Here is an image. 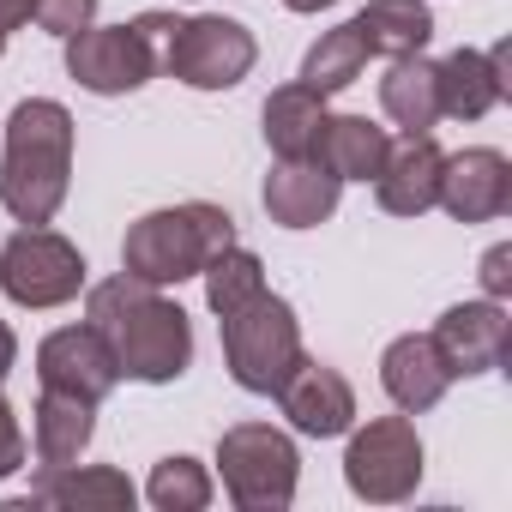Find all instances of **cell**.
<instances>
[{
	"label": "cell",
	"mask_w": 512,
	"mask_h": 512,
	"mask_svg": "<svg viewBox=\"0 0 512 512\" xmlns=\"http://www.w3.org/2000/svg\"><path fill=\"white\" fill-rule=\"evenodd\" d=\"M85 326L109 344L121 380L139 386H175L193 368V326L181 302H169L145 278H103L85 290Z\"/></svg>",
	"instance_id": "6da1fadb"
},
{
	"label": "cell",
	"mask_w": 512,
	"mask_h": 512,
	"mask_svg": "<svg viewBox=\"0 0 512 512\" xmlns=\"http://www.w3.org/2000/svg\"><path fill=\"white\" fill-rule=\"evenodd\" d=\"M73 187V115L55 97H25L7 115L0 151V205L19 223H49Z\"/></svg>",
	"instance_id": "7a4b0ae2"
},
{
	"label": "cell",
	"mask_w": 512,
	"mask_h": 512,
	"mask_svg": "<svg viewBox=\"0 0 512 512\" xmlns=\"http://www.w3.org/2000/svg\"><path fill=\"white\" fill-rule=\"evenodd\" d=\"M235 241V217L211 199H187V205H163V211H145L127 241H121V266L127 278H145L157 290L169 284H187L205 272L211 253H223Z\"/></svg>",
	"instance_id": "3957f363"
},
{
	"label": "cell",
	"mask_w": 512,
	"mask_h": 512,
	"mask_svg": "<svg viewBox=\"0 0 512 512\" xmlns=\"http://www.w3.org/2000/svg\"><path fill=\"white\" fill-rule=\"evenodd\" d=\"M151 49H157V67L169 79H181L187 91H229L253 73L260 61V43H253L247 25L235 19H217V13H199V19H175V13H139L133 19Z\"/></svg>",
	"instance_id": "277c9868"
},
{
	"label": "cell",
	"mask_w": 512,
	"mask_h": 512,
	"mask_svg": "<svg viewBox=\"0 0 512 512\" xmlns=\"http://www.w3.org/2000/svg\"><path fill=\"white\" fill-rule=\"evenodd\" d=\"M223 326V362H229V380L253 398H272L296 362H302V326H296V308L272 290H260L253 302H241L235 314L217 320Z\"/></svg>",
	"instance_id": "5b68a950"
},
{
	"label": "cell",
	"mask_w": 512,
	"mask_h": 512,
	"mask_svg": "<svg viewBox=\"0 0 512 512\" xmlns=\"http://www.w3.org/2000/svg\"><path fill=\"white\" fill-rule=\"evenodd\" d=\"M217 476L241 512H284L302 482V452L272 422H235L217 440Z\"/></svg>",
	"instance_id": "8992f818"
},
{
	"label": "cell",
	"mask_w": 512,
	"mask_h": 512,
	"mask_svg": "<svg viewBox=\"0 0 512 512\" xmlns=\"http://www.w3.org/2000/svg\"><path fill=\"white\" fill-rule=\"evenodd\" d=\"M0 290L19 308H67L85 290V253L55 229L25 223L0 247Z\"/></svg>",
	"instance_id": "52a82bcc"
},
{
	"label": "cell",
	"mask_w": 512,
	"mask_h": 512,
	"mask_svg": "<svg viewBox=\"0 0 512 512\" xmlns=\"http://www.w3.org/2000/svg\"><path fill=\"white\" fill-rule=\"evenodd\" d=\"M344 482L356 500H374V506H392V500H410L416 482H422V434L410 416H374L368 428L350 434V452H344Z\"/></svg>",
	"instance_id": "ba28073f"
},
{
	"label": "cell",
	"mask_w": 512,
	"mask_h": 512,
	"mask_svg": "<svg viewBox=\"0 0 512 512\" xmlns=\"http://www.w3.org/2000/svg\"><path fill=\"white\" fill-rule=\"evenodd\" d=\"M67 73L91 97H127L151 85L157 49L139 25H85L79 37H67Z\"/></svg>",
	"instance_id": "9c48e42d"
},
{
	"label": "cell",
	"mask_w": 512,
	"mask_h": 512,
	"mask_svg": "<svg viewBox=\"0 0 512 512\" xmlns=\"http://www.w3.org/2000/svg\"><path fill=\"white\" fill-rule=\"evenodd\" d=\"M37 380L49 392H73V398H91L103 404L115 386H121V368L109 356V344L91 332V326H61L37 344Z\"/></svg>",
	"instance_id": "30bf717a"
},
{
	"label": "cell",
	"mask_w": 512,
	"mask_h": 512,
	"mask_svg": "<svg viewBox=\"0 0 512 512\" xmlns=\"http://www.w3.org/2000/svg\"><path fill=\"white\" fill-rule=\"evenodd\" d=\"M434 205H446L458 223H494V217H506V205H512V163H506V151L470 145V151L446 157Z\"/></svg>",
	"instance_id": "8fae6325"
},
{
	"label": "cell",
	"mask_w": 512,
	"mask_h": 512,
	"mask_svg": "<svg viewBox=\"0 0 512 512\" xmlns=\"http://www.w3.org/2000/svg\"><path fill=\"white\" fill-rule=\"evenodd\" d=\"M272 398L284 404L290 428L308 434V440H338V434L356 428V392H350V380H344L338 368H326V362H308V356H302L296 374H290Z\"/></svg>",
	"instance_id": "7c38bea8"
},
{
	"label": "cell",
	"mask_w": 512,
	"mask_h": 512,
	"mask_svg": "<svg viewBox=\"0 0 512 512\" xmlns=\"http://www.w3.org/2000/svg\"><path fill=\"white\" fill-rule=\"evenodd\" d=\"M446 374L452 380H476V374H494L500 356H506V308L500 302H458L440 314V326L428 332Z\"/></svg>",
	"instance_id": "4fadbf2b"
},
{
	"label": "cell",
	"mask_w": 512,
	"mask_h": 512,
	"mask_svg": "<svg viewBox=\"0 0 512 512\" xmlns=\"http://www.w3.org/2000/svg\"><path fill=\"white\" fill-rule=\"evenodd\" d=\"M434 91H440V115L452 121H482L506 103L512 79H506V43L494 49H458L446 61H434Z\"/></svg>",
	"instance_id": "5bb4252c"
},
{
	"label": "cell",
	"mask_w": 512,
	"mask_h": 512,
	"mask_svg": "<svg viewBox=\"0 0 512 512\" xmlns=\"http://www.w3.org/2000/svg\"><path fill=\"white\" fill-rule=\"evenodd\" d=\"M440 163H446V151L434 145V133H404V139L386 151L380 175H374L380 211H392V217H422V211H434V199H440Z\"/></svg>",
	"instance_id": "9a60e30c"
},
{
	"label": "cell",
	"mask_w": 512,
	"mask_h": 512,
	"mask_svg": "<svg viewBox=\"0 0 512 512\" xmlns=\"http://www.w3.org/2000/svg\"><path fill=\"white\" fill-rule=\"evenodd\" d=\"M338 193H344V181L314 157H278V169L260 187L272 223H284V229H320L338 211Z\"/></svg>",
	"instance_id": "2e32d148"
},
{
	"label": "cell",
	"mask_w": 512,
	"mask_h": 512,
	"mask_svg": "<svg viewBox=\"0 0 512 512\" xmlns=\"http://www.w3.org/2000/svg\"><path fill=\"white\" fill-rule=\"evenodd\" d=\"M380 386H386V398H392L404 416H422V410H434V404L446 398L452 374H446L434 338L404 332V338H392L386 356H380Z\"/></svg>",
	"instance_id": "e0dca14e"
},
{
	"label": "cell",
	"mask_w": 512,
	"mask_h": 512,
	"mask_svg": "<svg viewBox=\"0 0 512 512\" xmlns=\"http://www.w3.org/2000/svg\"><path fill=\"white\" fill-rule=\"evenodd\" d=\"M133 500H139V488L115 464H55L25 494V506H103V512H121Z\"/></svg>",
	"instance_id": "ac0fdd59"
},
{
	"label": "cell",
	"mask_w": 512,
	"mask_h": 512,
	"mask_svg": "<svg viewBox=\"0 0 512 512\" xmlns=\"http://www.w3.org/2000/svg\"><path fill=\"white\" fill-rule=\"evenodd\" d=\"M386 151H392V133L374 127L368 115H326V127H320V139H314L308 157L326 163L338 181H374L380 163H386Z\"/></svg>",
	"instance_id": "d6986e66"
},
{
	"label": "cell",
	"mask_w": 512,
	"mask_h": 512,
	"mask_svg": "<svg viewBox=\"0 0 512 512\" xmlns=\"http://www.w3.org/2000/svg\"><path fill=\"white\" fill-rule=\"evenodd\" d=\"M91 434H97V404L43 386V398H37V422H31L37 464H43V470H55V464H79L85 446H91Z\"/></svg>",
	"instance_id": "ffe728a7"
},
{
	"label": "cell",
	"mask_w": 512,
	"mask_h": 512,
	"mask_svg": "<svg viewBox=\"0 0 512 512\" xmlns=\"http://www.w3.org/2000/svg\"><path fill=\"white\" fill-rule=\"evenodd\" d=\"M350 25L362 31L368 55H386V61L422 55L428 37H434V13L422 7V0H368V7H362Z\"/></svg>",
	"instance_id": "44dd1931"
},
{
	"label": "cell",
	"mask_w": 512,
	"mask_h": 512,
	"mask_svg": "<svg viewBox=\"0 0 512 512\" xmlns=\"http://www.w3.org/2000/svg\"><path fill=\"white\" fill-rule=\"evenodd\" d=\"M380 109L404 127V133H434L440 121V91H434V61L422 55H398L380 79Z\"/></svg>",
	"instance_id": "7402d4cb"
},
{
	"label": "cell",
	"mask_w": 512,
	"mask_h": 512,
	"mask_svg": "<svg viewBox=\"0 0 512 512\" xmlns=\"http://www.w3.org/2000/svg\"><path fill=\"white\" fill-rule=\"evenodd\" d=\"M320 127H326V97L308 91L302 79L266 97V145L278 157H308L314 139H320Z\"/></svg>",
	"instance_id": "603a6c76"
},
{
	"label": "cell",
	"mask_w": 512,
	"mask_h": 512,
	"mask_svg": "<svg viewBox=\"0 0 512 512\" xmlns=\"http://www.w3.org/2000/svg\"><path fill=\"white\" fill-rule=\"evenodd\" d=\"M205 308L223 320V314H235L241 302H253V296H260L266 290V266H260V253H247V247H223V253H211V260H205Z\"/></svg>",
	"instance_id": "cb8c5ba5"
},
{
	"label": "cell",
	"mask_w": 512,
	"mask_h": 512,
	"mask_svg": "<svg viewBox=\"0 0 512 512\" xmlns=\"http://www.w3.org/2000/svg\"><path fill=\"white\" fill-rule=\"evenodd\" d=\"M362 67H368V43H362V31H356V25H338V31H326V37L308 49V61H302V85L320 91V97H332V91L356 85Z\"/></svg>",
	"instance_id": "d4e9b609"
},
{
	"label": "cell",
	"mask_w": 512,
	"mask_h": 512,
	"mask_svg": "<svg viewBox=\"0 0 512 512\" xmlns=\"http://www.w3.org/2000/svg\"><path fill=\"white\" fill-rule=\"evenodd\" d=\"M145 500H151L157 512H199V506H211V470H205L199 458H187V452H175V458H163V464H151V482H145Z\"/></svg>",
	"instance_id": "484cf974"
},
{
	"label": "cell",
	"mask_w": 512,
	"mask_h": 512,
	"mask_svg": "<svg viewBox=\"0 0 512 512\" xmlns=\"http://www.w3.org/2000/svg\"><path fill=\"white\" fill-rule=\"evenodd\" d=\"M31 19L49 31V37H79L91 19H97V0H31Z\"/></svg>",
	"instance_id": "4316f807"
},
{
	"label": "cell",
	"mask_w": 512,
	"mask_h": 512,
	"mask_svg": "<svg viewBox=\"0 0 512 512\" xmlns=\"http://www.w3.org/2000/svg\"><path fill=\"white\" fill-rule=\"evenodd\" d=\"M482 296L488 302H506L512 296V241H500V247L482 253Z\"/></svg>",
	"instance_id": "83f0119b"
},
{
	"label": "cell",
	"mask_w": 512,
	"mask_h": 512,
	"mask_svg": "<svg viewBox=\"0 0 512 512\" xmlns=\"http://www.w3.org/2000/svg\"><path fill=\"white\" fill-rule=\"evenodd\" d=\"M19 464H25V428H19L13 404L0 398V482H7V476H13Z\"/></svg>",
	"instance_id": "f1b7e54d"
},
{
	"label": "cell",
	"mask_w": 512,
	"mask_h": 512,
	"mask_svg": "<svg viewBox=\"0 0 512 512\" xmlns=\"http://www.w3.org/2000/svg\"><path fill=\"white\" fill-rule=\"evenodd\" d=\"M13 362H19V338H13V326H7V320H0V386H7Z\"/></svg>",
	"instance_id": "f546056e"
},
{
	"label": "cell",
	"mask_w": 512,
	"mask_h": 512,
	"mask_svg": "<svg viewBox=\"0 0 512 512\" xmlns=\"http://www.w3.org/2000/svg\"><path fill=\"white\" fill-rule=\"evenodd\" d=\"M31 19V0H0V25H7V31H19Z\"/></svg>",
	"instance_id": "4dcf8cb0"
},
{
	"label": "cell",
	"mask_w": 512,
	"mask_h": 512,
	"mask_svg": "<svg viewBox=\"0 0 512 512\" xmlns=\"http://www.w3.org/2000/svg\"><path fill=\"white\" fill-rule=\"evenodd\" d=\"M290 13H320V7H338V0H284Z\"/></svg>",
	"instance_id": "1f68e13d"
},
{
	"label": "cell",
	"mask_w": 512,
	"mask_h": 512,
	"mask_svg": "<svg viewBox=\"0 0 512 512\" xmlns=\"http://www.w3.org/2000/svg\"><path fill=\"white\" fill-rule=\"evenodd\" d=\"M7 37H13V31H7V25H0V55H7Z\"/></svg>",
	"instance_id": "d6a6232c"
}]
</instances>
